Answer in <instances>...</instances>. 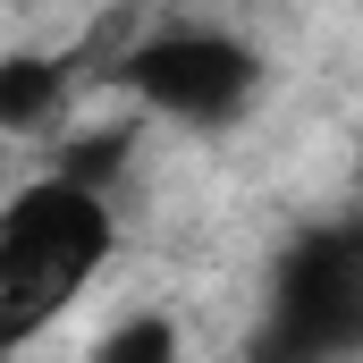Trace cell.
<instances>
[{
	"mask_svg": "<svg viewBox=\"0 0 363 363\" xmlns=\"http://www.w3.org/2000/svg\"><path fill=\"white\" fill-rule=\"evenodd\" d=\"M60 85H68V77H60L51 60H0V127L26 135V127L60 101Z\"/></svg>",
	"mask_w": 363,
	"mask_h": 363,
	"instance_id": "277c9868",
	"label": "cell"
},
{
	"mask_svg": "<svg viewBox=\"0 0 363 363\" xmlns=\"http://www.w3.org/2000/svg\"><path fill=\"white\" fill-rule=\"evenodd\" d=\"M118 254L110 194L77 178H34L0 211V347H34Z\"/></svg>",
	"mask_w": 363,
	"mask_h": 363,
	"instance_id": "6da1fadb",
	"label": "cell"
},
{
	"mask_svg": "<svg viewBox=\"0 0 363 363\" xmlns=\"http://www.w3.org/2000/svg\"><path fill=\"white\" fill-rule=\"evenodd\" d=\"M85 363H178V321L169 313H127L93 338Z\"/></svg>",
	"mask_w": 363,
	"mask_h": 363,
	"instance_id": "3957f363",
	"label": "cell"
},
{
	"mask_svg": "<svg viewBox=\"0 0 363 363\" xmlns=\"http://www.w3.org/2000/svg\"><path fill=\"white\" fill-rule=\"evenodd\" d=\"M118 85L169 118H186V127H228L262 93V60L220 26H169L118 60Z\"/></svg>",
	"mask_w": 363,
	"mask_h": 363,
	"instance_id": "7a4b0ae2",
	"label": "cell"
}]
</instances>
